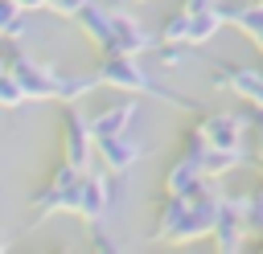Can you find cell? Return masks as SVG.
<instances>
[{"label": "cell", "instance_id": "6da1fadb", "mask_svg": "<svg viewBox=\"0 0 263 254\" xmlns=\"http://www.w3.org/2000/svg\"><path fill=\"white\" fill-rule=\"evenodd\" d=\"M62 160L74 164L78 172H86L95 164V131H90V115L78 102H66L62 115Z\"/></svg>", "mask_w": 263, "mask_h": 254}, {"label": "cell", "instance_id": "7a4b0ae2", "mask_svg": "<svg viewBox=\"0 0 263 254\" xmlns=\"http://www.w3.org/2000/svg\"><path fill=\"white\" fill-rule=\"evenodd\" d=\"M4 70H8V74H16V82L25 86V94H29V98H58L62 74H58L49 61H37L33 53H25L21 45H16V53H8Z\"/></svg>", "mask_w": 263, "mask_h": 254}, {"label": "cell", "instance_id": "3957f363", "mask_svg": "<svg viewBox=\"0 0 263 254\" xmlns=\"http://www.w3.org/2000/svg\"><path fill=\"white\" fill-rule=\"evenodd\" d=\"M160 41V33L156 29H148L132 8H111V41H107V49H115V53H148L152 45Z\"/></svg>", "mask_w": 263, "mask_h": 254}, {"label": "cell", "instance_id": "277c9868", "mask_svg": "<svg viewBox=\"0 0 263 254\" xmlns=\"http://www.w3.org/2000/svg\"><path fill=\"white\" fill-rule=\"evenodd\" d=\"M197 127H201V135H205V143L210 147H222V152H242L247 147V127H251V119L247 115H234V111H201V119H197Z\"/></svg>", "mask_w": 263, "mask_h": 254}, {"label": "cell", "instance_id": "5b68a950", "mask_svg": "<svg viewBox=\"0 0 263 254\" xmlns=\"http://www.w3.org/2000/svg\"><path fill=\"white\" fill-rule=\"evenodd\" d=\"M119 180L123 176H115L107 168H95V164L82 172V217L86 221H107V213L115 205V193H119Z\"/></svg>", "mask_w": 263, "mask_h": 254}, {"label": "cell", "instance_id": "8992f818", "mask_svg": "<svg viewBox=\"0 0 263 254\" xmlns=\"http://www.w3.org/2000/svg\"><path fill=\"white\" fill-rule=\"evenodd\" d=\"M95 160H99V168H107V172H115V176H127V172L144 160V143H140L132 131L103 135V139H95Z\"/></svg>", "mask_w": 263, "mask_h": 254}, {"label": "cell", "instance_id": "52a82bcc", "mask_svg": "<svg viewBox=\"0 0 263 254\" xmlns=\"http://www.w3.org/2000/svg\"><path fill=\"white\" fill-rule=\"evenodd\" d=\"M210 242H214V250H222V254H238V250L251 246V242H247V225H242V217H238V188H226L222 209H218V221H214V229H210Z\"/></svg>", "mask_w": 263, "mask_h": 254}, {"label": "cell", "instance_id": "ba28073f", "mask_svg": "<svg viewBox=\"0 0 263 254\" xmlns=\"http://www.w3.org/2000/svg\"><path fill=\"white\" fill-rule=\"evenodd\" d=\"M156 242H173V246H189L193 229H189V197L164 193L156 205Z\"/></svg>", "mask_w": 263, "mask_h": 254}, {"label": "cell", "instance_id": "9c48e42d", "mask_svg": "<svg viewBox=\"0 0 263 254\" xmlns=\"http://www.w3.org/2000/svg\"><path fill=\"white\" fill-rule=\"evenodd\" d=\"M136 115H140V102H136V98H119V102H111V107H103V111L90 115V131H95V139H103V135H119V131H132Z\"/></svg>", "mask_w": 263, "mask_h": 254}, {"label": "cell", "instance_id": "30bf717a", "mask_svg": "<svg viewBox=\"0 0 263 254\" xmlns=\"http://www.w3.org/2000/svg\"><path fill=\"white\" fill-rule=\"evenodd\" d=\"M74 25L82 29V37L103 53L107 49V41H111V8L107 4H99V0H86L78 12H74Z\"/></svg>", "mask_w": 263, "mask_h": 254}, {"label": "cell", "instance_id": "8fae6325", "mask_svg": "<svg viewBox=\"0 0 263 254\" xmlns=\"http://www.w3.org/2000/svg\"><path fill=\"white\" fill-rule=\"evenodd\" d=\"M226 70H230V94L251 102L255 111H263V70L242 66V61H226Z\"/></svg>", "mask_w": 263, "mask_h": 254}, {"label": "cell", "instance_id": "7c38bea8", "mask_svg": "<svg viewBox=\"0 0 263 254\" xmlns=\"http://www.w3.org/2000/svg\"><path fill=\"white\" fill-rule=\"evenodd\" d=\"M226 25H230V20H226V4L205 8V12H189V45H205V41H214Z\"/></svg>", "mask_w": 263, "mask_h": 254}, {"label": "cell", "instance_id": "4fadbf2b", "mask_svg": "<svg viewBox=\"0 0 263 254\" xmlns=\"http://www.w3.org/2000/svg\"><path fill=\"white\" fill-rule=\"evenodd\" d=\"M197 180H201V164H193V160H181V156H173V164L164 168V193L193 197Z\"/></svg>", "mask_w": 263, "mask_h": 254}, {"label": "cell", "instance_id": "5bb4252c", "mask_svg": "<svg viewBox=\"0 0 263 254\" xmlns=\"http://www.w3.org/2000/svg\"><path fill=\"white\" fill-rule=\"evenodd\" d=\"M226 20L238 29V33H247L255 45H259V53H263V8L251 0V4H230L226 0Z\"/></svg>", "mask_w": 263, "mask_h": 254}, {"label": "cell", "instance_id": "9a60e30c", "mask_svg": "<svg viewBox=\"0 0 263 254\" xmlns=\"http://www.w3.org/2000/svg\"><path fill=\"white\" fill-rule=\"evenodd\" d=\"M238 217H242L247 234H263V184L238 188Z\"/></svg>", "mask_w": 263, "mask_h": 254}, {"label": "cell", "instance_id": "2e32d148", "mask_svg": "<svg viewBox=\"0 0 263 254\" xmlns=\"http://www.w3.org/2000/svg\"><path fill=\"white\" fill-rule=\"evenodd\" d=\"M0 37H12V41L29 37V12L16 0H0Z\"/></svg>", "mask_w": 263, "mask_h": 254}, {"label": "cell", "instance_id": "e0dca14e", "mask_svg": "<svg viewBox=\"0 0 263 254\" xmlns=\"http://www.w3.org/2000/svg\"><path fill=\"white\" fill-rule=\"evenodd\" d=\"M189 49H193L189 41H156V45H152V53H156V66H160V70H168V74L189 66Z\"/></svg>", "mask_w": 263, "mask_h": 254}, {"label": "cell", "instance_id": "ac0fdd59", "mask_svg": "<svg viewBox=\"0 0 263 254\" xmlns=\"http://www.w3.org/2000/svg\"><path fill=\"white\" fill-rule=\"evenodd\" d=\"M90 90H99V74H62L58 102H82Z\"/></svg>", "mask_w": 263, "mask_h": 254}, {"label": "cell", "instance_id": "d6986e66", "mask_svg": "<svg viewBox=\"0 0 263 254\" xmlns=\"http://www.w3.org/2000/svg\"><path fill=\"white\" fill-rule=\"evenodd\" d=\"M205 147H210V143H205V135H201V127L193 123V127H185V131H181V143H177V156H181V160H193V164H201V156H205Z\"/></svg>", "mask_w": 263, "mask_h": 254}, {"label": "cell", "instance_id": "ffe728a7", "mask_svg": "<svg viewBox=\"0 0 263 254\" xmlns=\"http://www.w3.org/2000/svg\"><path fill=\"white\" fill-rule=\"evenodd\" d=\"M25 102H29V94H25V86L16 82V74L0 70V107H4V111H16V107H25Z\"/></svg>", "mask_w": 263, "mask_h": 254}, {"label": "cell", "instance_id": "44dd1931", "mask_svg": "<svg viewBox=\"0 0 263 254\" xmlns=\"http://www.w3.org/2000/svg\"><path fill=\"white\" fill-rule=\"evenodd\" d=\"M156 33H160V41H189V12H185V8L168 12Z\"/></svg>", "mask_w": 263, "mask_h": 254}, {"label": "cell", "instance_id": "7402d4cb", "mask_svg": "<svg viewBox=\"0 0 263 254\" xmlns=\"http://www.w3.org/2000/svg\"><path fill=\"white\" fill-rule=\"evenodd\" d=\"M90 229H95V250H107V254H115V250H123V242L107 229V221H90Z\"/></svg>", "mask_w": 263, "mask_h": 254}, {"label": "cell", "instance_id": "603a6c76", "mask_svg": "<svg viewBox=\"0 0 263 254\" xmlns=\"http://www.w3.org/2000/svg\"><path fill=\"white\" fill-rule=\"evenodd\" d=\"M251 135H255V147H251V164L263 172V111L251 115Z\"/></svg>", "mask_w": 263, "mask_h": 254}, {"label": "cell", "instance_id": "cb8c5ba5", "mask_svg": "<svg viewBox=\"0 0 263 254\" xmlns=\"http://www.w3.org/2000/svg\"><path fill=\"white\" fill-rule=\"evenodd\" d=\"M210 90H222V94H230V70H226V61H218V66L210 70Z\"/></svg>", "mask_w": 263, "mask_h": 254}, {"label": "cell", "instance_id": "d4e9b609", "mask_svg": "<svg viewBox=\"0 0 263 254\" xmlns=\"http://www.w3.org/2000/svg\"><path fill=\"white\" fill-rule=\"evenodd\" d=\"M82 4H86V0H49V12H58V16L74 20V12H78Z\"/></svg>", "mask_w": 263, "mask_h": 254}, {"label": "cell", "instance_id": "484cf974", "mask_svg": "<svg viewBox=\"0 0 263 254\" xmlns=\"http://www.w3.org/2000/svg\"><path fill=\"white\" fill-rule=\"evenodd\" d=\"M218 4H226V0H181L185 12H205V8H218Z\"/></svg>", "mask_w": 263, "mask_h": 254}, {"label": "cell", "instance_id": "4316f807", "mask_svg": "<svg viewBox=\"0 0 263 254\" xmlns=\"http://www.w3.org/2000/svg\"><path fill=\"white\" fill-rule=\"evenodd\" d=\"M25 12H37V8H49V0H16Z\"/></svg>", "mask_w": 263, "mask_h": 254}, {"label": "cell", "instance_id": "83f0119b", "mask_svg": "<svg viewBox=\"0 0 263 254\" xmlns=\"http://www.w3.org/2000/svg\"><path fill=\"white\" fill-rule=\"evenodd\" d=\"M251 250H259V254H263V234H259V238L251 242Z\"/></svg>", "mask_w": 263, "mask_h": 254}, {"label": "cell", "instance_id": "f1b7e54d", "mask_svg": "<svg viewBox=\"0 0 263 254\" xmlns=\"http://www.w3.org/2000/svg\"><path fill=\"white\" fill-rule=\"evenodd\" d=\"M0 250H8V238H0Z\"/></svg>", "mask_w": 263, "mask_h": 254}, {"label": "cell", "instance_id": "f546056e", "mask_svg": "<svg viewBox=\"0 0 263 254\" xmlns=\"http://www.w3.org/2000/svg\"><path fill=\"white\" fill-rule=\"evenodd\" d=\"M132 4H156V0H132Z\"/></svg>", "mask_w": 263, "mask_h": 254}, {"label": "cell", "instance_id": "4dcf8cb0", "mask_svg": "<svg viewBox=\"0 0 263 254\" xmlns=\"http://www.w3.org/2000/svg\"><path fill=\"white\" fill-rule=\"evenodd\" d=\"M255 4H259V8H263V0H255Z\"/></svg>", "mask_w": 263, "mask_h": 254}, {"label": "cell", "instance_id": "1f68e13d", "mask_svg": "<svg viewBox=\"0 0 263 254\" xmlns=\"http://www.w3.org/2000/svg\"><path fill=\"white\" fill-rule=\"evenodd\" d=\"M0 201H4V193H0Z\"/></svg>", "mask_w": 263, "mask_h": 254}, {"label": "cell", "instance_id": "d6a6232c", "mask_svg": "<svg viewBox=\"0 0 263 254\" xmlns=\"http://www.w3.org/2000/svg\"><path fill=\"white\" fill-rule=\"evenodd\" d=\"M0 70H4V66H0Z\"/></svg>", "mask_w": 263, "mask_h": 254}]
</instances>
